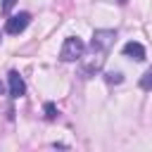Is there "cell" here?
<instances>
[{
  "label": "cell",
  "mask_w": 152,
  "mask_h": 152,
  "mask_svg": "<svg viewBox=\"0 0 152 152\" xmlns=\"http://www.w3.org/2000/svg\"><path fill=\"white\" fill-rule=\"evenodd\" d=\"M45 119H48V121L57 119V107H55L52 102H45Z\"/></svg>",
  "instance_id": "cell-8"
},
{
  "label": "cell",
  "mask_w": 152,
  "mask_h": 152,
  "mask_svg": "<svg viewBox=\"0 0 152 152\" xmlns=\"http://www.w3.org/2000/svg\"><path fill=\"white\" fill-rule=\"evenodd\" d=\"M28 24H31V14H28V12L12 14V17L5 21V33H10V36H17V33H21V31H24Z\"/></svg>",
  "instance_id": "cell-3"
},
{
  "label": "cell",
  "mask_w": 152,
  "mask_h": 152,
  "mask_svg": "<svg viewBox=\"0 0 152 152\" xmlns=\"http://www.w3.org/2000/svg\"><path fill=\"white\" fill-rule=\"evenodd\" d=\"M86 52V43L78 38V36H69L64 43H62V50H59V59L62 62H76L81 59Z\"/></svg>",
  "instance_id": "cell-1"
},
{
  "label": "cell",
  "mask_w": 152,
  "mask_h": 152,
  "mask_svg": "<svg viewBox=\"0 0 152 152\" xmlns=\"http://www.w3.org/2000/svg\"><path fill=\"white\" fill-rule=\"evenodd\" d=\"M0 40H2V38H0Z\"/></svg>",
  "instance_id": "cell-12"
},
{
  "label": "cell",
  "mask_w": 152,
  "mask_h": 152,
  "mask_svg": "<svg viewBox=\"0 0 152 152\" xmlns=\"http://www.w3.org/2000/svg\"><path fill=\"white\" fill-rule=\"evenodd\" d=\"M121 52H124L126 57L135 59V62H142V59H145V48H142L138 40H131V43H126V45L121 48Z\"/></svg>",
  "instance_id": "cell-5"
},
{
  "label": "cell",
  "mask_w": 152,
  "mask_h": 152,
  "mask_svg": "<svg viewBox=\"0 0 152 152\" xmlns=\"http://www.w3.org/2000/svg\"><path fill=\"white\" fill-rule=\"evenodd\" d=\"M0 93H2V83H0Z\"/></svg>",
  "instance_id": "cell-11"
},
{
  "label": "cell",
  "mask_w": 152,
  "mask_h": 152,
  "mask_svg": "<svg viewBox=\"0 0 152 152\" xmlns=\"http://www.w3.org/2000/svg\"><path fill=\"white\" fill-rule=\"evenodd\" d=\"M104 81H107L109 86H112V83L116 86V83L124 81V74H121V71H107V74H104Z\"/></svg>",
  "instance_id": "cell-7"
},
{
  "label": "cell",
  "mask_w": 152,
  "mask_h": 152,
  "mask_svg": "<svg viewBox=\"0 0 152 152\" xmlns=\"http://www.w3.org/2000/svg\"><path fill=\"white\" fill-rule=\"evenodd\" d=\"M7 81H10V95H12V97L26 95V83H24V78L19 76V71H10V74H7Z\"/></svg>",
  "instance_id": "cell-4"
},
{
  "label": "cell",
  "mask_w": 152,
  "mask_h": 152,
  "mask_svg": "<svg viewBox=\"0 0 152 152\" xmlns=\"http://www.w3.org/2000/svg\"><path fill=\"white\" fill-rule=\"evenodd\" d=\"M114 38H116V31H114V28H97V31L93 33L90 50L97 52V55H104V52H109V48L114 45Z\"/></svg>",
  "instance_id": "cell-2"
},
{
  "label": "cell",
  "mask_w": 152,
  "mask_h": 152,
  "mask_svg": "<svg viewBox=\"0 0 152 152\" xmlns=\"http://www.w3.org/2000/svg\"><path fill=\"white\" fill-rule=\"evenodd\" d=\"M116 2H119V5H126V2H128V0H116Z\"/></svg>",
  "instance_id": "cell-10"
},
{
  "label": "cell",
  "mask_w": 152,
  "mask_h": 152,
  "mask_svg": "<svg viewBox=\"0 0 152 152\" xmlns=\"http://www.w3.org/2000/svg\"><path fill=\"white\" fill-rule=\"evenodd\" d=\"M14 2H17V0H2V12H10V10L14 7Z\"/></svg>",
  "instance_id": "cell-9"
},
{
  "label": "cell",
  "mask_w": 152,
  "mask_h": 152,
  "mask_svg": "<svg viewBox=\"0 0 152 152\" xmlns=\"http://www.w3.org/2000/svg\"><path fill=\"white\" fill-rule=\"evenodd\" d=\"M140 88L142 90H152V66L140 76Z\"/></svg>",
  "instance_id": "cell-6"
}]
</instances>
